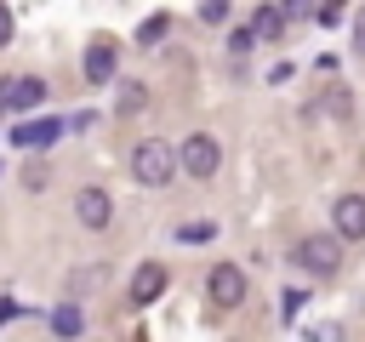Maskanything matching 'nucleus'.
I'll list each match as a JSON object with an SVG mask.
<instances>
[{
  "instance_id": "f257e3e1",
  "label": "nucleus",
  "mask_w": 365,
  "mask_h": 342,
  "mask_svg": "<svg viewBox=\"0 0 365 342\" xmlns=\"http://www.w3.org/2000/svg\"><path fill=\"white\" fill-rule=\"evenodd\" d=\"M131 177H137V182H148V188H165V182L177 177V148H171L165 137L137 142V148H131Z\"/></svg>"
},
{
  "instance_id": "f03ea898",
  "label": "nucleus",
  "mask_w": 365,
  "mask_h": 342,
  "mask_svg": "<svg viewBox=\"0 0 365 342\" xmlns=\"http://www.w3.org/2000/svg\"><path fill=\"white\" fill-rule=\"evenodd\" d=\"M217 165H222V148H217V137H205V131H194V137H182V148H177V171L182 177H217Z\"/></svg>"
},
{
  "instance_id": "7ed1b4c3",
  "label": "nucleus",
  "mask_w": 365,
  "mask_h": 342,
  "mask_svg": "<svg viewBox=\"0 0 365 342\" xmlns=\"http://www.w3.org/2000/svg\"><path fill=\"white\" fill-rule=\"evenodd\" d=\"M297 268H308V274H336L342 268V239L336 234H302L297 239Z\"/></svg>"
},
{
  "instance_id": "20e7f679",
  "label": "nucleus",
  "mask_w": 365,
  "mask_h": 342,
  "mask_svg": "<svg viewBox=\"0 0 365 342\" xmlns=\"http://www.w3.org/2000/svg\"><path fill=\"white\" fill-rule=\"evenodd\" d=\"M205 296H211L217 308H240V302H245V268H240V262H217L211 279H205Z\"/></svg>"
},
{
  "instance_id": "39448f33",
  "label": "nucleus",
  "mask_w": 365,
  "mask_h": 342,
  "mask_svg": "<svg viewBox=\"0 0 365 342\" xmlns=\"http://www.w3.org/2000/svg\"><path fill=\"white\" fill-rule=\"evenodd\" d=\"M46 103V86L40 80H29V74H11V80H0V108H11V114H29V108H40Z\"/></svg>"
},
{
  "instance_id": "423d86ee",
  "label": "nucleus",
  "mask_w": 365,
  "mask_h": 342,
  "mask_svg": "<svg viewBox=\"0 0 365 342\" xmlns=\"http://www.w3.org/2000/svg\"><path fill=\"white\" fill-rule=\"evenodd\" d=\"M74 217H80L91 234H103V228L114 222V200H108L103 188H80V194H74Z\"/></svg>"
},
{
  "instance_id": "0eeeda50",
  "label": "nucleus",
  "mask_w": 365,
  "mask_h": 342,
  "mask_svg": "<svg viewBox=\"0 0 365 342\" xmlns=\"http://www.w3.org/2000/svg\"><path fill=\"white\" fill-rule=\"evenodd\" d=\"M336 239H365V194H336Z\"/></svg>"
},
{
  "instance_id": "6e6552de",
  "label": "nucleus",
  "mask_w": 365,
  "mask_h": 342,
  "mask_svg": "<svg viewBox=\"0 0 365 342\" xmlns=\"http://www.w3.org/2000/svg\"><path fill=\"white\" fill-rule=\"evenodd\" d=\"M86 80L91 86H108L114 80V40H91L86 46Z\"/></svg>"
},
{
  "instance_id": "1a4fd4ad",
  "label": "nucleus",
  "mask_w": 365,
  "mask_h": 342,
  "mask_svg": "<svg viewBox=\"0 0 365 342\" xmlns=\"http://www.w3.org/2000/svg\"><path fill=\"white\" fill-rule=\"evenodd\" d=\"M165 291V268L160 262H143L137 274H131V302H154Z\"/></svg>"
},
{
  "instance_id": "9d476101",
  "label": "nucleus",
  "mask_w": 365,
  "mask_h": 342,
  "mask_svg": "<svg viewBox=\"0 0 365 342\" xmlns=\"http://www.w3.org/2000/svg\"><path fill=\"white\" fill-rule=\"evenodd\" d=\"M57 131H63L57 120H23V125H17L11 137H17V148H46V142H51Z\"/></svg>"
},
{
  "instance_id": "9b49d317",
  "label": "nucleus",
  "mask_w": 365,
  "mask_h": 342,
  "mask_svg": "<svg viewBox=\"0 0 365 342\" xmlns=\"http://www.w3.org/2000/svg\"><path fill=\"white\" fill-rule=\"evenodd\" d=\"M274 34H279V11H274V6H262V11H257V23H251V40H274Z\"/></svg>"
},
{
  "instance_id": "f8f14e48",
  "label": "nucleus",
  "mask_w": 365,
  "mask_h": 342,
  "mask_svg": "<svg viewBox=\"0 0 365 342\" xmlns=\"http://www.w3.org/2000/svg\"><path fill=\"white\" fill-rule=\"evenodd\" d=\"M51 331H57V336H80V331H86V319H80L74 308H57V314H51Z\"/></svg>"
},
{
  "instance_id": "ddd939ff",
  "label": "nucleus",
  "mask_w": 365,
  "mask_h": 342,
  "mask_svg": "<svg viewBox=\"0 0 365 342\" xmlns=\"http://www.w3.org/2000/svg\"><path fill=\"white\" fill-rule=\"evenodd\" d=\"M165 28H171V17L160 11V17H148V23L137 28V40H143V46H160V40H165Z\"/></svg>"
},
{
  "instance_id": "4468645a",
  "label": "nucleus",
  "mask_w": 365,
  "mask_h": 342,
  "mask_svg": "<svg viewBox=\"0 0 365 342\" xmlns=\"http://www.w3.org/2000/svg\"><path fill=\"white\" fill-rule=\"evenodd\" d=\"M143 103H148L143 86H125V91H120V114H131V108H143Z\"/></svg>"
},
{
  "instance_id": "2eb2a0df",
  "label": "nucleus",
  "mask_w": 365,
  "mask_h": 342,
  "mask_svg": "<svg viewBox=\"0 0 365 342\" xmlns=\"http://www.w3.org/2000/svg\"><path fill=\"white\" fill-rule=\"evenodd\" d=\"M200 17H205V23H222V17H228V0H205Z\"/></svg>"
},
{
  "instance_id": "dca6fc26",
  "label": "nucleus",
  "mask_w": 365,
  "mask_h": 342,
  "mask_svg": "<svg viewBox=\"0 0 365 342\" xmlns=\"http://www.w3.org/2000/svg\"><path fill=\"white\" fill-rule=\"evenodd\" d=\"M211 234H217V222H188L182 228V239H211Z\"/></svg>"
},
{
  "instance_id": "f3484780",
  "label": "nucleus",
  "mask_w": 365,
  "mask_h": 342,
  "mask_svg": "<svg viewBox=\"0 0 365 342\" xmlns=\"http://www.w3.org/2000/svg\"><path fill=\"white\" fill-rule=\"evenodd\" d=\"M0 46H11V11H6V0H0Z\"/></svg>"
},
{
  "instance_id": "a211bd4d",
  "label": "nucleus",
  "mask_w": 365,
  "mask_h": 342,
  "mask_svg": "<svg viewBox=\"0 0 365 342\" xmlns=\"http://www.w3.org/2000/svg\"><path fill=\"white\" fill-rule=\"evenodd\" d=\"M354 51H359V57H365V11H359V17H354Z\"/></svg>"
},
{
  "instance_id": "6ab92c4d",
  "label": "nucleus",
  "mask_w": 365,
  "mask_h": 342,
  "mask_svg": "<svg viewBox=\"0 0 365 342\" xmlns=\"http://www.w3.org/2000/svg\"><path fill=\"white\" fill-rule=\"evenodd\" d=\"M11 314H17V308H11V302H0V325H6V319H11Z\"/></svg>"
},
{
  "instance_id": "aec40b11",
  "label": "nucleus",
  "mask_w": 365,
  "mask_h": 342,
  "mask_svg": "<svg viewBox=\"0 0 365 342\" xmlns=\"http://www.w3.org/2000/svg\"><path fill=\"white\" fill-rule=\"evenodd\" d=\"M331 6H342V0H331Z\"/></svg>"
}]
</instances>
